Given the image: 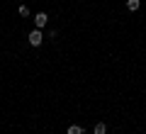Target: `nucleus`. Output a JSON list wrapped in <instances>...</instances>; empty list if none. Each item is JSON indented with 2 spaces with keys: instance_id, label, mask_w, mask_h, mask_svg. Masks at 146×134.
<instances>
[{
  "instance_id": "obj_1",
  "label": "nucleus",
  "mask_w": 146,
  "mask_h": 134,
  "mask_svg": "<svg viewBox=\"0 0 146 134\" xmlns=\"http://www.w3.org/2000/svg\"><path fill=\"white\" fill-rule=\"evenodd\" d=\"M27 39H29V44H32V47H39V44L44 41V37H42V29H32Z\"/></svg>"
},
{
  "instance_id": "obj_2",
  "label": "nucleus",
  "mask_w": 146,
  "mask_h": 134,
  "mask_svg": "<svg viewBox=\"0 0 146 134\" xmlns=\"http://www.w3.org/2000/svg\"><path fill=\"white\" fill-rule=\"evenodd\" d=\"M49 22V17L44 15V12H36V17H34V25H36V29H42L44 25Z\"/></svg>"
},
{
  "instance_id": "obj_3",
  "label": "nucleus",
  "mask_w": 146,
  "mask_h": 134,
  "mask_svg": "<svg viewBox=\"0 0 146 134\" xmlns=\"http://www.w3.org/2000/svg\"><path fill=\"white\" fill-rule=\"evenodd\" d=\"M105 132H107V124H105V122H98L95 129H93V134H105Z\"/></svg>"
},
{
  "instance_id": "obj_4",
  "label": "nucleus",
  "mask_w": 146,
  "mask_h": 134,
  "mask_svg": "<svg viewBox=\"0 0 146 134\" xmlns=\"http://www.w3.org/2000/svg\"><path fill=\"white\" fill-rule=\"evenodd\" d=\"M66 134H83V127H78V124H71V127L66 129Z\"/></svg>"
},
{
  "instance_id": "obj_5",
  "label": "nucleus",
  "mask_w": 146,
  "mask_h": 134,
  "mask_svg": "<svg viewBox=\"0 0 146 134\" xmlns=\"http://www.w3.org/2000/svg\"><path fill=\"white\" fill-rule=\"evenodd\" d=\"M139 5H141L139 0H127V7H129L131 12H134V10H139Z\"/></svg>"
},
{
  "instance_id": "obj_6",
  "label": "nucleus",
  "mask_w": 146,
  "mask_h": 134,
  "mask_svg": "<svg viewBox=\"0 0 146 134\" xmlns=\"http://www.w3.org/2000/svg\"><path fill=\"white\" fill-rule=\"evenodd\" d=\"M17 12H20V17H27V15H29V7H27V5H20V10H17Z\"/></svg>"
}]
</instances>
